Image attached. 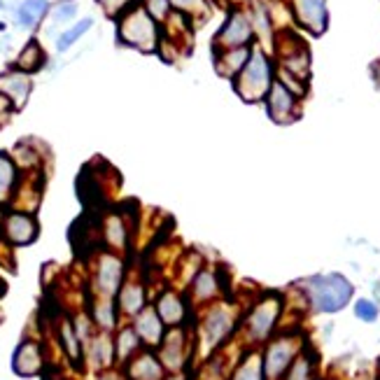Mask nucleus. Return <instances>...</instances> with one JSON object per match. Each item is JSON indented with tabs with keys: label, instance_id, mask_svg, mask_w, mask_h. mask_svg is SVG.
Segmentation results:
<instances>
[{
	"label": "nucleus",
	"instance_id": "1",
	"mask_svg": "<svg viewBox=\"0 0 380 380\" xmlns=\"http://www.w3.org/2000/svg\"><path fill=\"white\" fill-rule=\"evenodd\" d=\"M306 303L313 313H338L343 311L354 294L352 282L341 273H320L298 282Z\"/></svg>",
	"mask_w": 380,
	"mask_h": 380
},
{
	"label": "nucleus",
	"instance_id": "41",
	"mask_svg": "<svg viewBox=\"0 0 380 380\" xmlns=\"http://www.w3.org/2000/svg\"><path fill=\"white\" fill-rule=\"evenodd\" d=\"M266 3H271V5H276V3H287V0H266Z\"/></svg>",
	"mask_w": 380,
	"mask_h": 380
},
{
	"label": "nucleus",
	"instance_id": "15",
	"mask_svg": "<svg viewBox=\"0 0 380 380\" xmlns=\"http://www.w3.org/2000/svg\"><path fill=\"white\" fill-rule=\"evenodd\" d=\"M250 52H252V47H238V50L215 52V70L226 79H236L238 72L245 68Z\"/></svg>",
	"mask_w": 380,
	"mask_h": 380
},
{
	"label": "nucleus",
	"instance_id": "16",
	"mask_svg": "<svg viewBox=\"0 0 380 380\" xmlns=\"http://www.w3.org/2000/svg\"><path fill=\"white\" fill-rule=\"evenodd\" d=\"M5 233L14 245H26L38 236V222L30 215H10L5 220Z\"/></svg>",
	"mask_w": 380,
	"mask_h": 380
},
{
	"label": "nucleus",
	"instance_id": "40",
	"mask_svg": "<svg viewBox=\"0 0 380 380\" xmlns=\"http://www.w3.org/2000/svg\"><path fill=\"white\" fill-rule=\"evenodd\" d=\"M229 3H231L233 7H240V5H247L250 0H229Z\"/></svg>",
	"mask_w": 380,
	"mask_h": 380
},
{
	"label": "nucleus",
	"instance_id": "22",
	"mask_svg": "<svg viewBox=\"0 0 380 380\" xmlns=\"http://www.w3.org/2000/svg\"><path fill=\"white\" fill-rule=\"evenodd\" d=\"M231 380H266L262 354H257L255 350H250V352L242 354V359L238 362V367L233 369Z\"/></svg>",
	"mask_w": 380,
	"mask_h": 380
},
{
	"label": "nucleus",
	"instance_id": "25",
	"mask_svg": "<svg viewBox=\"0 0 380 380\" xmlns=\"http://www.w3.org/2000/svg\"><path fill=\"white\" fill-rule=\"evenodd\" d=\"M119 308L128 315H138L145 308V289L140 285H126L119 292Z\"/></svg>",
	"mask_w": 380,
	"mask_h": 380
},
{
	"label": "nucleus",
	"instance_id": "4",
	"mask_svg": "<svg viewBox=\"0 0 380 380\" xmlns=\"http://www.w3.org/2000/svg\"><path fill=\"white\" fill-rule=\"evenodd\" d=\"M306 341L298 331H282L266 343L262 352V364L266 380H282L292 367V362L303 352Z\"/></svg>",
	"mask_w": 380,
	"mask_h": 380
},
{
	"label": "nucleus",
	"instance_id": "27",
	"mask_svg": "<svg viewBox=\"0 0 380 380\" xmlns=\"http://www.w3.org/2000/svg\"><path fill=\"white\" fill-rule=\"evenodd\" d=\"M14 180H17V168H14V161L0 152V201L10 194V189L14 187Z\"/></svg>",
	"mask_w": 380,
	"mask_h": 380
},
{
	"label": "nucleus",
	"instance_id": "26",
	"mask_svg": "<svg viewBox=\"0 0 380 380\" xmlns=\"http://www.w3.org/2000/svg\"><path fill=\"white\" fill-rule=\"evenodd\" d=\"M94 26V19L91 17H84V19H79L75 26H70V28H66L63 33L59 35V40H56V50L59 52H68L72 45L77 43L79 38H82L89 28Z\"/></svg>",
	"mask_w": 380,
	"mask_h": 380
},
{
	"label": "nucleus",
	"instance_id": "20",
	"mask_svg": "<svg viewBox=\"0 0 380 380\" xmlns=\"http://www.w3.org/2000/svg\"><path fill=\"white\" fill-rule=\"evenodd\" d=\"M133 380H161L164 378V364L152 352H142L138 359L131 364Z\"/></svg>",
	"mask_w": 380,
	"mask_h": 380
},
{
	"label": "nucleus",
	"instance_id": "23",
	"mask_svg": "<svg viewBox=\"0 0 380 380\" xmlns=\"http://www.w3.org/2000/svg\"><path fill=\"white\" fill-rule=\"evenodd\" d=\"M282 380H315V354L308 347H303V352L292 362Z\"/></svg>",
	"mask_w": 380,
	"mask_h": 380
},
{
	"label": "nucleus",
	"instance_id": "10",
	"mask_svg": "<svg viewBox=\"0 0 380 380\" xmlns=\"http://www.w3.org/2000/svg\"><path fill=\"white\" fill-rule=\"evenodd\" d=\"M247 17L250 23L255 28V38L259 40V45L264 47H273L276 43V19H273V5L266 3V0H250L247 3Z\"/></svg>",
	"mask_w": 380,
	"mask_h": 380
},
{
	"label": "nucleus",
	"instance_id": "3",
	"mask_svg": "<svg viewBox=\"0 0 380 380\" xmlns=\"http://www.w3.org/2000/svg\"><path fill=\"white\" fill-rule=\"evenodd\" d=\"M117 40L124 47H133V50L157 52L161 43V26L138 3L117 17Z\"/></svg>",
	"mask_w": 380,
	"mask_h": 380
},
{
	"label": "nucleus",
	"instance_id": "38",
	"mask_svg": "<svg viewBox=\"0 0 380 380\" xmlns=\"http://www.w3.org/2000/svg\"><path fill=\"white\" fill-rule=\"evenodd\" d=\"M10 110H14V108H12V103L7 101L3 94H0V121H3V117H5V115H7V112H10Z\"/></svg>",
	"mask_w": 380,
	"mask_h": 380
},
{
	"label": "nucleus",
	"instance_id": "21",
	"mask_svg": "<svg viewBox=\"0 0 380 380\" xmlns=\"http://www.w3.org/2000/svg\"><path fill=\"white\" fill-rule=\"evenodd\" d=\"M50 12V0H23L17 7V21L21 28H35Z\"/></svg>",
	"mask_w": 380,
	"mask_h": 380
},
{
	"label": "nucleus",
	"instance_id": "5",
	"mask_svg": "<svg viewBox=\"0 0 380 380\" xmlns=\"http://www.w3.org/2000/svg\"><path fill=\"white\" fill-rule=\"evenodd\" d=\"M282 308H285V298L278 292H269L259 296L255 306L250 308L245 318V336L250 343H269L276 327L282 318Z\"/></svg>",
	"mask_w": 380,
	"mask_h": 380
},
{
	"label": "nucleus",
	"instance_id": "12",
	"mask_svg": "<svg viewBox=\"0 0 380 380\" xmlns=\"http://www.w3.org/2000/svg\"><path fill=\"white\" fill-rule=\"evenodd\" d=\"M135 334H138L140 341L145 343L161 345V341H164V336H166V329L157 308H142L138 313V318H135Z\"/></svg>",
	"mask_w": 380,
	"mask_h": 380
},
{
	"label": "nucleus",
	"instance_id": "35",
	"mask_svg": "<svg viewBox=\"0 0 380 380\" xmlns=\"http://www.w3.org/2000/svg\"><path fill=\"white\" fill-rule=\"evenodd\" d=\"M75 14H77V3H75V0H61V3L52 10V19L56 23H66V21H70L72 17H75Z\"/></svg>",
	"mask_w": 380,
	"mask_h": 380
},
{
	"label": "nucleus",
	"instance_id": "13",
	"mask_svg": "<svg viewBox=\"0 0 380 380\" xmlns=\"http://www.w3.org/2000/svg\"><path fill=\"white\" fill-rule=\"evenodd\" d=\"M184 352H187V347H184V336H182L180 329H175V331H171V334H166L164 341H161L159 359L166 369L180 371L184 367V357H187Z\"/></svg>",
	"mask_w": 380,
	"mask_h": 380
},
{
	"label": "nucleus",
	"instance_id": "31",
	"mask_svg": "<svg viewBox=\"0 0 380 380\" xmlns=\"http://www.w3.org/2000/svg\"><path fill=\"white\" fill-rule=\"evenodd\" d=\"M103 10H105V14L108 17H112V19H117V17H121L126 10H131L133 5H138L140 0H96Z\"/></svg>",
	"mask_w": 380,
	"mask_h": 380
},
{
	"label": "nucleus",
	"instance_id": "2",
	"mask_svg": "<svg viewBox=\"0 0 380 380\" xmlns=\"http://www.w3.org/2000/svg\"><path fill=\"white\" fill-rule=\"evenodd\" d=\"M276 82V63L262 45H252L245 68L233 79V91L245 103H262Z\"/></svg>",
	"mask_w": 380,
	"mask_h": 380
},
{
	"label": "nucleus",
	"instance_id": "34",
	"mask_svg": "<svg viewBox=\"0 0 380 380\" xmlns=\"http://www.w3.org/2000/svg\"><path fill=\"white\" fill-rule=\"evenodd\" d=\"M354 315L362 320V322H376L378 320V303L376 301H371V298H359V301H354Z\"/></svg>",
	"mask_w": 380,
	"mask_h": 380
},
{
	"label": "nucleus",
	"instance_id": "37",
	"mask_svg": "<svg viewBox=\"0 0 380 380\" xmlns=\"http://www.w3.org/2000/svg\"><path fill=\"white\" fill-rule=\"evenodd\" d=\"M105 236H108L112 242H124V226H121L119 217H112V220L108 222V226H105Z\"/></svg>",
	"mask_w": 380,
	"mask_h": 380
},
{
	"label": "nucleus",
	"instance_id": "7",
	"mask_svg": "<svg viewBox=\"0 0 380 380\" xmlns=\"http://www.w3.org/2000/svg\"><path fill=\"white\" fill-rule=\"evenodd\" d=\"M294 26L311 35H322L329 28L327 0H287Z\"/></svg>",
	"mask_w": 380,
	"mask_h": 380
},
{
	"label": "nucleus",
	"instance_id": "36",
	"mask_svg": "<svg viewBox=\"0 0 380 380\" xmlns=\"http://www.w3.org/2000/svg\"><path fill=\"white\" fill-rule=\"evenodd\" d=\"M94 315H96V322H99L103 329H112V327H115V308H112L110 301H103V303L96 306Z\"/></svg>",
	"mask_w": 380,
	"mask_h": 380
},
{
	"label": "nucleus",
	"instance_id": "14",
	"mask_svg": "<svg viewBox=\"0 0 380 380\" xmlns=\"http://www.w3.org/2000/svg\"><path fill=\"white\" fill-rule=\"evenodd\" d=\"M12 369L17 376L23 378H30L35 376L40 369H43V352L35 343H21L17 350H14V357H12Z\"/></svg>",
	"mask_w": 380,
	"mask_h": 380
},
{
	"label": "nucleus",
	"instance_id": "8",
	"mask_svg": "<svg viewBox=\"0 0 380 380\" xmlns=\"http://www.w3.org/2000/svg\"><path fill=\"white\" fill-rule=\"evenodd\" d=\"M233 325H236V318H233L231 308H226V306H213L206 313L203 325H201V341H203L206 350L210 352L215 347H220L231 336Z\"/></svg>",
	"mask_w": 380,
	"mask_h": 380
},
{
	"label": "nucleus",
	"instance_id": "17",
	"mask_svg": "<svg viewBox=\"0 0 380 380\" xmlns=\"http://www.w3.org/2000/svg\"><path fill=\"white\" fill-rule=\"evenodd\" d=\"M157 313H159V318L164 320V325L177 327V325H182L184 315H187V306H184L182 296H177L175 292H166L159 296Z\"/></svg>",
	"mask_w": 380,
	"mask_h": 380
},
{
	"label": "nucleus",
	"instance_id": "24",
	"mask_svg": "<svg viewBox=\"0 0 380 380\" xmlns=\"http://www.w3.org/2000/svg\"><path fill=\"white\" fill-rule=\"evenodd\" d=\"M220 292V280L213 271H199L196 278H194V296L199 301H210Z\"/></svg>",
	"mask_w": 380,
	"mask_h": 380
},
{
	"label": "nucleus",
	"instance_id": "32",
	"mask_svg": "<svg viewBox=\"0 0 380 380\" xmlns=\"http://www.w3.org/2000/svg\"><path fill=\"white\" fill-rule=\"evenodd\" d=\"M94 362L99 367H108L112 362V343L108 336H99L94 341Z\"/></svg>",
	"mask_w": 380,
	"mask_h": 380
},
{
	"label": "nucleus",
	"instance_id": "28",
	"mask_svg": "<svg viewBox=\"0 0 380 380\" xmlns=\"http://www.w3.org/2000/svg\"><path fill=\"white\" fill-rule=\"evenodd\" d=\"M138 345H140V336L135 334V329H121L119 331V338H117L119 359H128L135 350H138Z\"/></svg>",
	"mask_w": 380,
	"mask_h": 380
},
{
	"label": "nucleus",
	"instance_id": "6",
	"mask_svg": "<svg viewBox=\"0 0 380 380\" xmlns=\"http://www.w3.org/2000/svg\"><path fill=\"white\" fill-rule=\"evenodd\" d=\"M255 40H257L255 28L250 23L247 12L242 7H231L213 43H215V52H224V50H238V47H252Z\"/></svg>",
	"mask_w": 380,
	"mask_h": 380
},
{
	"label": "nucleus",
	"instance_id": "19",
	"mask_svg": "<svg viewBox=\"0 0 380 380\" xmlns=\"http://www.w3.org/2000/svg\"><path fill=\"white\" fill-rule=\"evenodd\" d=\"M121 282V262L115 257H103L99 266V287L103 294H115Z\"/></svg>",
	"mask_w": 380,
	"mask_h": 380
},
{
	"label": "nucleus",
	"instance_id": "33",
	"mask_svg": "<svg viewBox=\"0 0 380 380\" xmlns=\"http://www.w3.org/2000/svg\"><path fill=\"white\" fill-rule=\"evenodd\" d=\"M173 10L182 12L187 17H196L201 12H208V0H171Z\"/></svg>",
	"mask_w": 380,
	"mask_h": 380
},
{
	"label": "nucleus",
	"instance_id": "18",
	"mask_svg": "<svg viewBox=\"0 0 380 380\" xmlns=\"http://www.w3.org/2000/svg\"><path fill=\"white\" fill-rule=\"evenodd\" d=\"M47 63V54L45 50L40 47V43L35 38H30L26 47L21 50V54L17 56V61H14V68L26 72V75H30V72H38L40 68H43Z\"/></svg>",
	"mask_w": 380,
	"mask_h": 380
},
{
	"label": "nucleus",
	"instance_id": "9",
	"mask_svg": "<svg viewBox=\"0 0 380 380\" xmlns=\"http://www.w3.org/2000/svg\"><path fill=\"white\" fill-rule=\"evenodd\" d=\"M266 112L269 117L276 121L280 126H287V124H294V121L301 117V99L289 91V89L282 86L278 79L273 82L269 96H266Z\"/></svg>",
	"mask_w": 380,
	"mask_h": 380
},
{
	"label": "nucleus",
	"instance_id": "30",
	"mask_svg": "<svg viewBox=\"0 0 380 380\" xmlns=\"http://www.w3.org/2000/svg\"><path fill=\"white\" fill-rule=\"evenodd\" d=\"M61 338H63V345H66L68 357L77 362V359H79V336H77V331L72 329L70 322H63V327H61Z\"/></svg>",
	"mask_w": 380,
	"mask_h": 380
},
{
	"label": "nucleus",
	"instance_id": "42",
	"mask_svg": "<svg viewBox=\"0 0 380 380\" xmlns=\"http://www.w3.org/2000/svg\"><path fill=\"white\" fill-rule=\"evenodd\" d=\"M168 380H184V376H171Z\"/></svg>",
	"mask_w": 380,
	"mask_h": 380
},
{
	"label": "nucleus",
	"instance_id": "39",
	"mask_svg": "<svg viewBox=\"0 0 380 380\" xmlns=\"http://www.w3.org/2000/svg\"><path fill=\"white\" fill-rule=\"evenodd\" d=\"M371 77H374L376 86L380 89V61H376L374 66H371Z\"/></svg>",
	"mask_w": 380,
	"mask_h": 380
},
{
	"label": "nucleus",
	"instance_id": "43",
	"mask_svg": "<svg viewBox=\"0 0 380 380\" xmlns=\"http://www.w3.org/2000/svg\"><path fill=\"white\" fill-rule=\"evenodd\" d=\"M0 7H3V0H0Z\"/></svg>",
	"mask_w": 380,
	"mask_h": 380
},
{
	"label": "nucleus",
	"instance_id": "29",
	"mask_svg": "<svg viewBox=\"0 0 380 380\" xmlns=\"http://www.w3.org/2000/svg\"><path fill=\"white\" fill-rule=\"evenodd\" d=\"M140 5H142L145 10H147L159 23H164L168 17H171V12H173L171 0H140Z\"/></svg>",
	"mask_w": 380,
	"mask_h": 380
},
{
	"label": "nucleus",
	"instance_id": "11",
	"mask_svg": "<svg viewBox=\"0 0 380 380\" xmlns=\"http://www.w3.org/2000/svg\"><path fill=\"white\" fill-rule=\"evenodd\" d=\"M30 89H33L30 75H26V72H21L17 68H10L0 75V94L12 103L14 110L23 108V103H26L30 96Z\"/></svg>",
	"mask_w": 380,
	"mask_h": 380
}]
</instances>
